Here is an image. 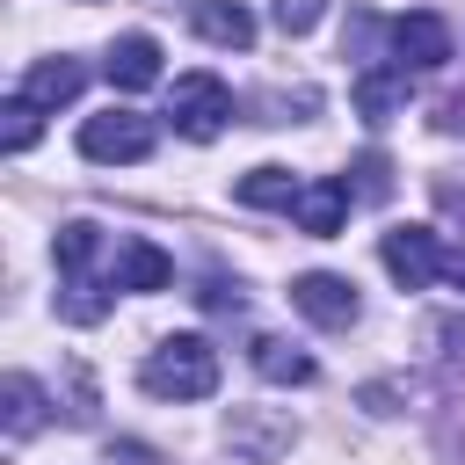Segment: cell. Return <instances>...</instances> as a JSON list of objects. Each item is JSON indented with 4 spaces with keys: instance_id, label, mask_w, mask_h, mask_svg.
<instances>
[{
    "instance_id": "1",
    "label": "cell",
    "mask_w": 465,
    "mask_h": 465,
    "mask_svg": "<svg viewBox=\"0 0 465 465\" xmlns=\"http://www.w3.org/2000/svg\"><path fill=\"white\" fill-rule=\"evenodd\" d=\"M138 385L153 400H211L218 392V349L203 334H167L145 363H138Z\"/></svg>"
},
{
    "instance_id": "2",
    "label": "cell",
    "mask_w": 465,
    "mask_h": 465,
    "mask_svg": "<svg viewBox=\"0 0 465 465\" xmlns=\"http://www.w3.org/2000/svg\"><path fill=\"white\" fill-rule=\"evenodd\" d=\"M167 116H174V131L182 138H218L225 131V116H232V87L218 80V73H182L174 80V94H167Z\"/></svg>"
},
{
    "instance_id": "3",
    "label": "cell",
    "mask_w": 465,
    "mask_h": 465,
    "mask_svg": "<svg viewBox=\"0 0 465 465\" xmlns=\"http://www.w3.org/2000/svg\"><path fill=\"white\" fill-rule=\"evenodd\" d=\"M153 138H160V131H153V116H138V109H102V116H87V124H80V153H87V160H102V167H109V160H116V167L145 160V153H153Z\"/></svg>"
},
{
    "instance_id": "4",
    "label": "cell",
    "mask_w": 465,
    "mask_h": 465,
    "mask_svg": "<svg viewBox=\"0 0 465 465\" xmlns=\"http://www.w3.org/2000/svg\"><path fill=\"white\" fill-rule=\"evenodd\" d=\"M378 254H385V269H392V283H400V291H429V283L443 276V247H436V232H429V225H392Z\"/></svg>"
},
{
    "instance_id": "5",
    "label": "cell",
    "mask_w": 465,
    "mask_h": 465,
    "mask_svg": "<svg viewBox=\"0 0 465 465\" xmlns=\"http://www.w3.org/2000/svg\"><path fill=\"white\" fill-rule=\"evenodd\" d=\"M392 58H400V73H436V65H450V22L429 15V7L400 15V22H392Z\"/></svg>"
},
{
    "instance_id": "6",
    "label": "cell",
    "mask_w": 465,
    "mask_h": 465,
    "mask_svg": "<svg viewBox=\"0 0 465 465\" xmlns=\"http://www.w3.org/2000/svg\"><path fill=\"white\" fill-rule=\"evenodd\" d=\"M291 305L312 320V327H356V283L349 276H334V269H305L298 283H291Z\"/></svg>"
},
{
    "instance_id": "7",
    "label": "cell",
    "mask_w": 465,
    "mask_h": 465,
    "mask_svg": "<svg viewBox=\"0 0 465 465\" xmlns=\"http://www.w3.org/2000/svg\"><path fill=\"white\" fill-rule=\"evenodd\" d=\"M102 73H109V87H116V94H145V87L160 80V44H153L145 29H124V36L109 44Z\"/></svg>"
},
{
    "instance_id": "8",
    "label": "cell",
    "mask_w": 465,
    "mask_h": 465,
    "mask_svg": "<svg viewBox=\"0 0 465 465\" xmlns=\"http://www.w3.org/2000/svg\"><path fill=\"white\" fill-rule=\"evenodd\" d=\"M349 203H356V189L341 182V174H320V182H305V196H298V232H312V240H334L341 232V218H349Z\"/></svg>"
},
{
    "instance_id": "9",
    "label": "cell",
    "mask_w": 465,
    "mask_h": 465,
    "mask_svg": "<svg viewBox=\"0 0 465 465\" xmlns=\"http://www.w3.org/2000/svg\"><path fill=\"white\" fill-rule=\"evenodd\" d=\"M109 283H116V291H167V283H174V262H167L153 240H124Z\"/></svg>"
},
{
    "instance_id": "10",
    "label": "cell",
    "mask_w": 465,
    "mask_h": 465,
    "mask_svg": "<svg viewBox=\"0 0 465 465\" xmlns=\"http://www.w3.org/2000/svg\"><path fill=\"white\" fill-rule=\"evenodd\" d=\"M80 87H87V65H80V58H36L29 80H22V94H29L36 109H65Z\"/></svg>"
},
{
    "instance_id": "11",
    "label": "cell",
    "mask_w": 465,
    "mask_h": 465,
    "mask_svg": "<svg viewBox=\"0 0 465 465\" xmlns=\"http://www.w3.org/2000/svg\"><path fill=\"white\" fill-rule=\"evenodd\" d=\"M232 196H240L247 211H298L305 182H298L291 167H247V174L232 182Z\"/></svg>"
},
{
    "instance_id": "12",
    "label": "cell",
    "mask_w": 465,
    "mask_h": 465,
    "mask_svg": "<svg viewBox=\"0 0 465 465\" xmlns=\"http://www.w3.org/2000/svg\"><path fill=\"white\" fill-rule=\"evenodd\" d=\"M0 429H7V443H22V436L44 429V385L36 378H22V371L0 378Z\"/></svg>"
},
{
    "instance_id": "13",
    "label": "cell",
    "mask_w": 465,
    "mask_h": 465,
    "mask_svg": "<svg viewBox=\"0 0 465 465\" xmlns=\"http://www.w3.org/2000/svg\"><path fill=\"white\" fill-rule=\"evenodd\" d=\"M254 371L269 378V385H312V356L298 349V341H283V334H254Z\"/></svg>"
},
{
    "instance_id": "14",
    "label": "cell",
    "mask_w": 465,
    "mask_h": 465,
    "mask_svg": "<svg viewBox=\"0 0 465 465\" xmlns=\"http://www.w3.org/2000/svg\"><path fill=\"white\" fill-rule=\"evenodd\" d=\"M196 29H203L211 44H225V51H247V44H254V15H247L240 0H203V7H196Z\"/></svg>"
},
{
    "instance_id": "15",
    "label": "cell",
    "mask_w": 465,
    "mask_h": 465,
    "mask_svg": "<svg viewBox=\"0 0 465 465\" xmlns=\"http://www.w3.org/2000/svg\"><path fill=\"white\" fill-rule=\"evenodd\" d=\"M400 102H407V73H400V65H392V73L371 65V73L356 80V109H363V124H385Z\"/></svg>"
},
{
    "instance_id": "16",
    "label": "cell",
    "mask_w": 465,
    "mask_h": 465,
    "mask_svg": "<svg viewBox=\"0 0 465 465\" xmlns=\"http://www.w3.org/2000/svg\"><path fill=\"white\" fill-rule=\"evenodd\" d=\"M94 247H102V232H94L87 218L58 225V240H51V262H58V276H94V269H87V262H94Z\"/></svg>"
},
{
    "instance_id": "17",
    "label": "cell",
    "mask_w": 465,
    "mask_h": 465,
    "mask_svg": "<svg viewBox=\"0 0 465 465\" xmlns=\"http://www.w3.org/2000/svg\"><path fill=\"white\" fill-rule=\"evenodd\" d=\"M36 116H44V109H36L29 94H7V102H0V145H7V153H29L36 131H44Z\"/></svg>"
},
{
    "instance_id": "18",
    "label": "cell",
    "mask_w": 465,
    "mask_h": 465,
    "mask_svg": "<svg viewBox=\"0 0 465 465\" xmlns=\"http://www.w3.org/2000/svg\"><path fill=\"white\" fill-rule=\"evenodd\" d=\"M320 15H327V0H276V29L283 36H305Z\"/></svg>"
},
{
    "instance_id": "19",
    "label": "cell",
    "mask_w": 465,
    "mask_h": 465,
    "mask_svg": "<svg viewBox=\"0 0 465 465\" xmlns=\"http://www.w3.org/2000/svg\"><path fill=\"white\" fill-rule=\"evenodd\" d=\"M385 189H392V167H385V153H363V160H356V196H371V203H378Z\"/></svg>"
},
{
    "instance_id": "20",
    "label": "cell",
    "mask_w": 465,
    "mask_h": 465,
    "mask_svg": "<svg viewBox=\"0 0 465 465\" xmlns=\"http://www.w3.org/2000/svg\"><path fill=\"white\" fill-rule=\"evenodd\" d=\"M436 131H465V94H450V102L436 109Z\"/></svg>"
},
{
    "instance_id": "21",
    "label": "cell",
    "mask_w": 465,
    "mask_h": 465,
    "mask_svg": "<svg viewBox=\"0 0 465 465\" xmlns=\"http://www.w3.org/2000/svg\"><path fill=\"white\" fill-rule=\"evenodd\" d=\"M443 276H450V283L465 291V247H443Z\"/></svg>"
}]
</instances>
